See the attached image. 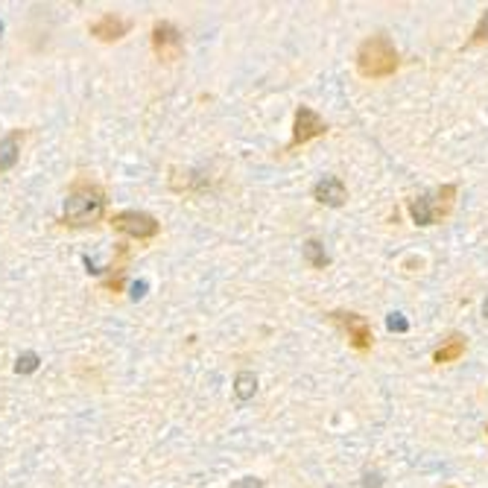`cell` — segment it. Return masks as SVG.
Instances as JSON below:
<instances>
[{
	"label": "cell",
	"mask_w": 488,
	"mask_h": 488,
	"mask_svg": "<svg viewBox=\"0 0 488 488\" xmlns=\"http://www.w3.org/2000/svg\"><path fill=\"white\" fill-rule=\"evenodd\" d=\"M313 199L319 205H328V208H343L345 199H348V187L343 184V179L336 176H325L322 182H316L313 187Z\"/></svg>",
	"instance_id": "cell-9"
},
{
	"label": "cell",
	"mask_w": 488,
	"mask_h": 488,
	"mask_svg": "<svg viewBox=\"0 0 488 488\" xmlns=\"http://www.w3.org/2000/svg\"><path fill=\"white\" fill-rule=\"evenodd\" d=\"M482 310H485V316H488V299H485V304H482Z\"/></svg>",
	"instance_id": "cell-19"
},
{
	"label": "cell",
	"mask_w": 488,
	"mask_h": 488,
	"mask_svg": "<svg viewBox=\"0 0 488 488\" xmlns=\"http://www.w3.org/2000/svg\"><path fill=\"white\" fill-rule=\"evenodd\" d=\"M106 214V193L103 187H96L91 182H77L70 187L67 199H65V226H73V228H85V226H94L100 223Z\"/></svg>",
	"instance_id": "cell-1"
},
{
	"label": "cell",
	"mask_w": 488,
	"mask_h": 488,
	"mask_svg": "<svg viewBox=\"0 0 488 488\" xmlns=\"http://www.w3.org/2000/svg\"><path fill=\"white\" fill-rule=\"evenodd\" d=\"M255 392H257V377L252 372H240L234 380V395L240 401H249V398H255Z\"/></svg>",
	"instance_id": "cell-13"
},
{
	"label": "cell",
	"mask_w": 488,
	"mask_h": 488,
	"mask_svg": "<svg viewBox=\"0 0 488 488\" xmlns=\"http://www.w3.org/2000/svg\"><path fill=\"white\" fill-rule=\"evenodd\" d=\"M231 488H263V479H257V477H243Z\"/></svg>",
	"instance_id": "cell-17"
},
{
	"label": "cell",
	"mask_w": 488,
	"mask_h": 488,
	"mask_svg": "<svg viewBox=\"0 0 488 488\" xmlns=\"http://www.w3.org/2000/svg\"><path fill=\"white\" fill-rule=\"evenodd\" d=\"M448 488H453V485H448Z\"/></svg>",
	"instance_id": "cell-20"
},
{
	"label": "cell",
	"mask_w": 488,
	"mask_h": 488,
	"mask_svg": "<svg viewBox=\"0 0 488 488\" xmlns=\"http://www.w3.org/2000/svg\"><path fill=\"white\" fill-rule=\"evenodd\" d=\"M18 155H21V132H12L0 140V173H6L18 164Z\"/></svg>",
	"instance_id": "cell-11"
},
{
	"label": "cell",
	"mask_w": 488,
	"mask_h": 488,
	"mask_svg": "<svg viewBox=\"0 0 488 488\" xmlns=\"http://www.w3.org/2000/svg\"><path fill=\"white\" fill-rule=\"evenodd\" d=\"M35 369H38V354H33V351L21 354L18 362H15V372H18V375H30V372H35Z\"/></svg>",
	"instance_id": "cell-14"
},
{
	"label": "cell",
	"mask_w": 488,
	"mask_h": 488,
	"mask_svg": "<svg viewBox=\"0 0 488 488\" xmlns=\"http://www.w3.org/2000/svg\"><path fill=\"white\" fill-rule=\"evenodd\" d=\"M386 328H389V331H398V333H406V331H409V322L404 319L401 313H389V316H386Z\"/></svg>",
	"instance_id": "cell-16"
},
{
	"label": "cell",
	"mask_w": 488,
	"mask_h": 488,
	"mask_svg": "<svg viewBox=\"0 0 488 488\" xmlns=\"http://www.w3.org/2000/svg\"><path fill=\"white\" fill-rule=\"evenodd\" d=\"M485 433H488V427H485Z\"/></svg>",
	"instance_id": "cell-21"
},
{
	"label": "cell",
	"mask_w": 488,
	"mask_h": 488,
	"mask_svg": "<svg viewBox=\"0 0 488 488\" xmlns=\"http://www.w3.org/2000/svg\"><path fill=\"white\" fill-rule=\"evenodd\" d=\"M152 50L161 62H176L184 50V38L170 21H158L152 27Z\"/></svg>",
	"instance_id": "cell-7"
},
{
	"label": "cell",
	"mask_w": 488,
	"mask_h": 488,
	"mask_svg": "<svg viewBox=\"0 0 488 488\" xmlns=\"http://www.w3.org/2000/svg\"><path fill=\"white\" fill-rule=\"evenodd\" d=\"M488 41V9L482 12V18L477 21V27H474V35H471V44H482Z\"/></svg>",
	"instance_id": "cell-15"
},
{
	"label": "cell",
	"mask_w": 488,
	"mask_h": 488,
	"mask_svg": "<svg viewBox=\"0 0 488 488\" xmlns=\"http://www.w3.org/2000/svg\"><path fill=\"white\" fill-rule=\"evenodd\" d=\"M304 260L313 266V270H325V266L331 263V255L325 252V246L319 240H307L304 243Z\"/></svg>",
	"instance_id": "cell-12"
},
{
	"label": "cell",
	"mask_w": 488,
	"mask_h": 488,
	"mask_svg": "<svg viewBox=\"0 0 488 488\" xmlns=\"http://www.w3.org/2000/svg\"><path fill=\"white\" fill-rule=\"evenodd\" d=\"M129 27L132 23L126 21V18H120V15H114V12H106L103 18H96L91 27H88V33L96 38V41H120L126 33H129Z\"/></svg>",
	"instance_id": "cell-8"
},
{
	"label": "cell",
	"mask_w": 488,
	"mask_h": 488,
	"mask_svg": "<svg viewBox=\"0 0 488 488\" xmlns=\"http://www.w3.org/2000/svg\"><path fill=\"white\" fill-rule=\"evenodd\" d=\"M401 65L395 44L386 35H369L357 47V70L365 79H386L392 77Z\"/></svg>",
	"instance_id": "cell-2"
},
{
	"label": "cell",
	"mask_w": 488,
	"mask_h": 488,
	"mask_svg": "<svg viewBox=\"0 0 488 488\" xmlns=\"http://www.w3.org/2000/svg\"><path fill=\"white\" fill-rule=\"evenodd\" d=\"M377 485H380V477H377V474H375V477H372V474L365 477V488H377Z\"/></svg>",
	"instance_id": "cell-18"
},
{
	"label": "cell",
	"mask_w": 488,
	"mask_h": 488,
	"mask_svg": "<svg viewBox=\"0 0 488 488\" xmlns=\"http://www.w3.org/2000/svg\"><path fill=\"white\" fill-rule=\"evenodd\" d=\"M328 135V123L316 114L310 106H299L296 109V123H292V140H289V150H299L307 140L313 138H322Z\"/></svg>",
	"instance_id": "cell-6"
},
{
	"label": "cell",
	"mask_w": 488,
	"mask_h": 488,
	"mask_svg": "<svg viewBox=\"0 0 488 488\" xmlns=\"http://www.w3.org/2000/svg\"><path fill=\"white\" fill-rule=\"evenodd\" d=\"M328 319L345 331L348 343H351L360 354L369 351V348L375 345V333H372V325H369V319H365V316L351 313V310H333V313H328Z\"/></svg>",
	"instance_id": "cell-4"
},
{
	"label": "cell",
	"mask_w": 488,
	"mask_h": 488,
	"mask_svg": "<svg viewBox=\"0 0 488 488\" xmlns=\"http://www.w3.org/2000/svg\"><path fill=\"white\" fill-rule=\"evenodd\" d=\"M0 30H4V27H0Z\"/></svg>",
	"instance_id": "cell-22"
},
{
	"label": "cell",
	"mask_w": 488,
	"mask_h": 488,
	"mask_svg": "<svg viewBox=\"0 0 488 488\" xmlns=\"http://www.w3.org/2000/svg\"><path fill=\"white\" fill-rule=\"evenodd\" d=\"M453 199H456V184H442V187L436 190V196H430V193L412 196V199L406 202V211H409V216H412V223L427 228V226L438 223L442 216L450 214Z\"/></svg>",
	"instance_id": "cell-3"
},
{
	"label": "cell",
	"mask_w": 488,
	"mask_h": 488,
	"mask_svg": "<svg viewBox=\"0 0 488 488\" xmlns=\"http://www.w3.org/2000/svg\"><path fill=\"white\" fill-rule=\"evenodd\" d=\"M465 348H468L465 336H462V333H450V336L445 339V343L433 351V362H438V365H445V362H456L462 354H465Z\"/></svg>",
	"instance_id": "cell-10"
},
{
	"label": "cell",
	"mask_w": 488,
	"mask_h": 488,
	"mask_svg": "<svg viewBox=\"0 0 488 488\" xmlns=\"http://www.w3.org/2000/svg\"><path fill=\"white\" fill-rule=\"evenodd\" d=\"M111 226L120 231V234H126V237H135V240H152L158 234V219L152 214H146V211H120L111 216Z\"/></svg>",
	"instance_id": "cell-5"
}]
</instances>
